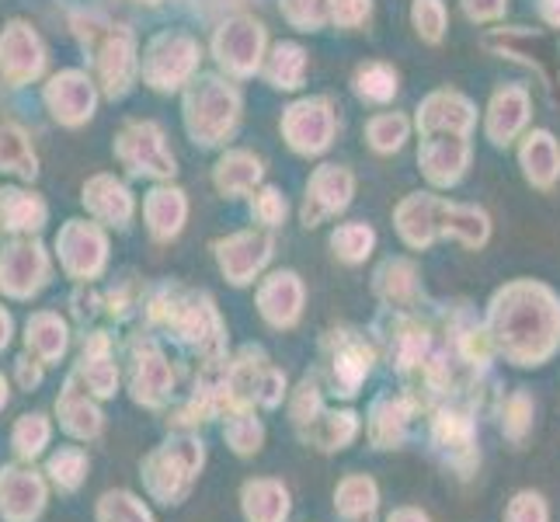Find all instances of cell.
<instances>
[{"label": "cell", "mask_w": 560, "mask_h": 522, "mask_svg": "<svg viewBox=\"0 0 560 522\" xmlns=\"http://www.w3.org/2000/svg\"><path fill=\"white\" fill-rule=\"evenodd\" d=\"M494 332L515 366H544L560 345V306L544 286H512L494 300Z\"/></svg>", "instance_id": "1"}, {"label": "cell", "mask_w": 560, "mask_h": 522, "mask_svg": "<svg viewBox=\"0 0 560 522\" xmlns=\"http://www.w3.org/2000/svg\"><path fill=\"white\" fill-rule=\"evenodd\" d=\"M206 446L199 439H182L167 442V446L153 450L143 463V480L147 491L164 501V506H182V498L191 491L196 477L202 474Z\"/></svg>", "instance_id": "2"}, {"label": "cell", "mask_w": 560, "mask_h": 522, "mask_svg": "<svg viewBox=\"0 0 560 522\" xmlns=\"http://www.w3.org/2000/svg\"><path fill=\"white\" fill-rule=\"evenodd\" d=\"M432 442H435V450L446 453L450 467L459 471V477H470V471L480 463L477 425L470 411H456V408L439 411L432 418Z\"/></svg>", "instance_id": "3"}, {"label": "cell", "mask_w": 560, "mask_h": 522, "mask_svg": "<svg viewBox=\"0 0 560 522\" xmlns=\"http://www.w3.org/2000/svg\"><path fill=\"white\" fill-rule=\"evenodd\" d=\"M241 512L247 522H289L293 498L276 477H250L241 488Z\"/></svg>", "instance_id": "4"}, {"label": "cell", "mask_w": 560, "mask_h": 522, "mask_svg": "<svg viewBox=\"0 0 560 522\" xmlns=\"http://www.w3.org/2000/svg\"><path fill=\"white\" fill-rule=\"evenodd\" d=\"M43 480L28 471H4L0 474V515L11 522H32L43 512Z\"/></svg>", "instance_id": "5"}, {"label": "cell", "mask_w": 560, "mask_h": 522, "mask_svg": "<svg viewBox=\"0 0 560 522\" xmlns=\"http://www.w3.org/2000/svg\"><path fill=\"white\" fill-rule=\"evenodd\" d=\"M408 425H411V404L397 401V397H380L365 421V432H370L373 450H400L404 439H408Z\"/></svg>", "instance_id": "6"}, {"label": "cell", "mask_w": 560, "mask_h": 522, "mask_svg": "<svg viewBox=\"0 0 560 522\" xmlns=\"http://www.w3.org/2000/svg\"><path fill=\"white\" fill-rule=\"evenodd\" d=\"M335 515L341 522H376L380 485L370 474H349L335 488Z\"/></svg>", "instance_id": "7"}, {"label": "cell", "mask_w": 560, "mask_h": 522, "mask_svg": "<svg viewBox=\"0 0 560 522\" xmlns=\"http://www.w3.org/2000/svg\"><path fill=\"white\" fill-rule=\"evenodd\" d=\"M359 432H362V418L345 408V411H320V418L300 436L320 453H341L359 439Z\"/></svg>", "instance_id": "8"}, {"label": "cell", "mask_w": 560, "mask_h": 522, "mask_svg": "<svg viewBox=\"0 0 560 522\" xmlns=\"http://www.w3.org/2000/svg\"><path fill=\"white\" fill-rule=\"evenodd\" d=\"M300 303H303V289H300L293 272L272 276V282L261 289V314L268 317V324H276V327L296 324Z\"/></svg>", "instance_id": "9"}, {"label": "cell", "mask_w": 560, "mask_h": 522, "mask_svg": "<svg viewBox=\"0 0 560 522\" xmlns=\"http://www.w3.org/2000/svg\"><path fill=\"white\" fill-rule=\"evenodd\" d=\"M365 373H370V348H365L362 341H352L335 352L331 359V383H335V394L341 397H355L359 386L365 380Z\"/></svg>", "instance_id": "10"}, {"label": "cell", "mask_w": 560, "mask_h": 522, "mask_svg": "<svg viewBox=\"0 0 560 522\" xmlns=\"http://www.w3.org/2000/svg\"><path fill=\"white\" fill-rule=\"evenodd\" d=\"M223 436H226V446L234 450L237 456H255V453H261V442H265V425H261L255 415L241 411V415H230V421H226Z\"/></svg>", "instance_id": "11"}, {"label": "cell", "mask_w": 560, "mask_h": 522, "mask_svg": "<svg viewBox=\"0 0 560 522\" xmlns=\"http://www.w3.org/2000/svg\"><path fill=\"white\" fill-rule=\"evenodd\" d=\"M533 397L515 391L512 397H505V404H501V432H505L509 442H526L529 429H533Z\"/></svg>", "instance_id": "12"}, {"label": "cell", "mask_w": 560, "mask_h": 522, "mask_svg": "<svg viewBox=\"0 0 560 522\" xmlns=\"http://www.w3.org/2000/svg\"><path fill=\"white\" fill-rule=\"evenodd\" d=\"M98 522H153L147 506L129 491H108L98 506Z\"/></svg>", "instance_id": "13"}, {"label": "cell", "mask_w": 560, "mask_h": 522, "mask_svg": "<svg viewBox=\"0 0 560 522\" xmlns=\"http://www.w3.org/2000/svg\"><path fill=\"white\" fill-rule=\"evenodd\" d=\"M49 474L63 491H77V488H81L84 474H88V456L77 446H67V450H60L49 460Z\"/></svg>", "instance_id": "14"}, {"label": "cell", "mask_w": 560, "mask_h": 522, "mask_svg": "<svg viewBox=\"0 0 560 522\" xmlns=\"http://www.w3.org/2000/svg\"><path fill=\"white\" fill-rule=\"evenodd\" d=\"M505 522H550V506L547 498L526 488V491H515L512 501L505 506Z\"/></svg>", "instance_id": "15"}, {"label": "cell", "mask_w": 560, "mask_h": 522, "mask_svg": "<svg viewBox=\"0 0 560 522\" xmlns=\"http://www.w3.org/2000/svg\"><path fill=\"white\" fill-rule=\"evenodd\" d=\"M49 442V425L43 415H25L22 421H18V429H14V446L22 456H35V453H43V446Z\"/></svg>", "instance_id": "16"}, {"label": "cell", "mask_w": 560, "mask_h": 522, "mask_svg": "<svg viewBox=\"0 0 560 522\" xmlns=\"http://www.w3.org/2000/svg\"><path fill=\"white\" fill-rule=\"evenodd\" d=\"M370 244H373V234L362 227H352V230H341L335 234V251L345 258V262H359L370 255Z\"/></svg>", "instance_id": "17"}, {"label": "cell", "mask_w": 560, "mask_h": 522, "mask_svg": "<svg viewBox=\"0 0 560 522\" xmlns=\"http://www.w3.org/2000/svg\"><path fill=\"white\" fill-rule=\"evenodd\" d=\"M386 522H432V519H429V512H424V509L400 506V509H394L390 515H386Z\"/></svg>", "instance_id": "18"}]
</instances>
